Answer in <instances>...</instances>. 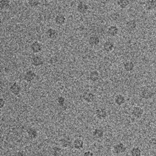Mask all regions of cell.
<instances>
[{"mask_svg": "<svg viewBox=\"0 0 156 156\" xmlns=\"http://www.w3.org/2000/svg\"><path fill=\"white\" fill-rule=\"evenodd\" d=\"M90 79L93 82H96L100 77L99 75V73L97 71V70H93L90 74Z\"/></svg>", "mask_w": 156, "mask_h": 156, "instance_id": "23", "label": "cell"}, {"mask_svg": "<svg viewBox=\"0 0 156 156\" xmlns=\"http://www.w3.org/2000/svg\"><path fill=\"white\" fill-rule=\"evenodd\" d=\"M66 20V17L63 15V14H58V15L56 16L54 18V22L58 26L63 25L65 23Z\"/></svg>", "mask_w": 156, "mask_h": 156, "instance_id": "13", "label": "cell"}, {"mask_svg": "<svg viewBox=\"0 0 156 156\" xmlns=\"http://www.w3.org/2000/svg\"><path fill=\"white\" fill-rule=\"evenodd\" d=\"M10 0H1L0 1V6L2 10H6L10 7Z\"/></svg>", "mask_w": 156, "mask_h": 156, "instance_id": "26", "label": "cell"}, {"mask_svg": "<svg viewBox=\"0 0 156 156\" xmlns=\"http://www.w3.org/2000/svg\"><path fill=\"white\" fill-rule=\"evenodd\" d=\"M115 102L116 104H117L119 106H121L125 103V98L124 96L121 94H118L115 98Z\"/></svg>", "mask_w": 156, "mask_h": 156, "instance_id": "22", "label": "cell"}, {"mask_svg": "<svg viewBox=\"0 0 156 156\" xmlns=\"http://www.w3.org/2000/svg\"><path fill=\"white\" fill-rule=\"evenodd\" d=\"M60 145H61V146L64 148H66L69 147L70 145H71V141H70L69 139L67 138H61L60 140Z\"/></svg>", "mask_w": 156, "mask_h": 156, "instance_id": "24", "label": "cell"}, {"mask_svg": "<svg viewBox=\"0 0 156 156\" xmlns=\"http://www.w3.org/2000/svg\"><path fill=\"white\" fill-rule=\"evenodd\" d=\"M22 151H20V152H19L18 154H17V155H24L25 154L24 153H22Z\"/></svg>", "mask_w": 156, "mask_h": 156, "instance_id": "34", "label": "cell"}, {"mask_svg": "<svg viewBox=\"0 0 156 156\" xmlns=\"http://www.w3.org/2000/svg\"><path fill=\"white\" fill-rule=\"evenodd\" d=\"M53 151L54 155H60L62 152V149L61 148L58 146H54L53 148Z\"/></svg>", "mask_w": 156, "mask_h": 156, "instance_id": "29", "label": "cell"}, {"mask_svg": "<svg viewBox=\"0 0 156 156\" xmlns=\"http://www.w3.org/2000/svg\"><path fill=\"white\" fill-rule=\"evenodd\" d=\"M118 28L115 25L110 26L107 30V34L110 37H115L118 34Z\"/></svg>", "mask_w": 156, "mask_h": 156, "instance_id": "10", "label": "cell"}, {"mask_svg": "<svg viewBox=\"0 0 156 156\" xmlns=\"http://www.w3.org/2000/svg\"><path fill=\"white\" fill-rule=\"evenodd\" d=\"M145 7L148 10H152L156 8V0H148L145 3Z\"/></svg>", "mask_w": 156, "mask_h": 156, "instance_id": "19", "label": "cell"}, {"mask_svg": "<svg viewBox=\"0 0 156 156\" xmlns=\"http://www.w3.org/2000/svg\"><path fill=\"white\" fill-rule=\"evenodd\" d=\"M154 95V93L151 90H149V88H143L141 90V93H140L141 97L143 99H146V100H148V99L152 98Z\"/></svg>", "mask_w": 156, "mask_h": 156, "instance_id": "1", "label": "cell"}, {"mask_svg": "<svg viewBox=\"0 0 156 156\" xmlns=\"http://www.w3.org/2000/svg\"><path fill=\"white\" fill-rule=\"evenodd\" d=\"M31 64L35 67H39L44 64V60L40 56L34 55L31 58Z\"/></svg>", "mask_w": 156, "mask_h": 156, "instance_id": "5", "label": "cell"}, {"mask_svg": "<svg viewBox=\"0 0 156 156\" xmlns=\"http://www.w3.org/2000/svg\"><path fill=\"white\" fill-rule=\"evenodd\" d=\"M126 29L128 31H133L137 28V22L135 20H131L127 22L125 25Z\"/></svg>", "mask_w": 156, "mask_h": 156, "instance_id": "12", "label": "cell"}, {"mask_svg": "<svg viewBox=\"0 0 156 156\" xmlns=\"http://www.w3.org/2000/svg\"><path fill=\"white\" fill-rule=\"evenodd\" d=\"M102 1L105 3H108L110 1V0H102Z\"/></svg>", "mask_w": 156, "mask_h": 156, "instance_id": "35", "label": "cell"}, {"mask_svg": "<svg viewBox=\"0 0 156 156\" xmlns=\"http://www.w3.org/2000/svg\"><path fill=\"white\" fill-rule=\"evenodd\" d=\"M26 133L28 137H29L30 138L31 140L36 139L38 137V132L34 128H28L26 130Z\"/></svg>", "mask_w": 156, "mask_h": 156, "instance_id": "16", "label": "cell"}, {"mask_svg": "<svg viewBox=\"0 0 156 156\" xmlns=\"http://www.w3.org/2000/svg\"><path fill=\"white\" fill-rule=\"evenodd\" d=\"M94 1H95V2H99V1H102V0H93Z\"/></svg>", "mask_w": 156, "mask_h": 156, "instance_id": "36", "label": "cell"}, {"mask_svg": "<svg viewBox=\"0 0 156 156\" xmlns=\"http://www.w3.org/2000/svg\"><path fill=\"white\" fill-rule=\"evenodd\" d=\"M131 154L133 156H140L141 155V151L138 147H134L131 151Z\"/></svg>", "mask_w": 156, "mask_h": 156, "instance_id": "27", "label": "cell"}, {"mask_svg": "<svg viewBox=\"0 0 156 156\" xmlns=\"http://www.w3.org/2000/svg\"><path fill=\"white\" fill-rule=\"evenodd\" d=\"M46 34L49 39L51 40H54L58 36V32L53 28H49L46 32Z\"/></svg>", "mask_w": 156, "mask_h": 156, "instance_id": "14", "label": "cell"}, {"mask_svg": "<svg viewBox=\"0 0 156 156\" xmlns=\"http://www.w3.org/2000/svg\"><path fill=\"white\" fill-rule=\"evenodd\" d=\"M115 45L111 41H106L103 45V48L104 50L106 52H111L113 49H114Z\"/></svg>", "mask_w": 156, "mask_h": 156, "instance_id": "17", "label": "cell"}, {"mask_svg": "<svg viewBox=\"0 0 156 156\" xmlns=\"http://www.w3.org/2000/svg\"><path fill=\"white\" fill-rule=\"evenodd\" d=\"M88 43L91 46H96L100 43V39L97 36H91L88 39Z\"/></svg>", "mask_w": 156, "mask_h": 156, "instance_id": "15", "label": "cell"}, {"mask_svg": "<svg viewBox=\"0 0 156 156\" xmlns=\"http://www.w3.org/2000/svg\"><path fill=\"white\" fill-rule=\"evenodd\" d=\"M104 135V131L102 129H96L93 132V136L97 139L102 138Z\"/></svg>", "mask_w": 156, "mask_h": 156, "instance_id": "20", "label": "cell"}, {"mask_svg": "<svg viewBox=\"0 0 156 156\" xmlns=\"http://www.w3.org/2000/svg\"><path fill=\"white\" fill-rule=\"evenodd\" d=\"M82 98L88 103H92L95 100V95L91 92H84L82 95Z\"/></svg>", "mask_w": 156, "mask_h": 156, "instance_id": "4", "label": "cell"}, {"mask_svg": "<svg viewBox=\"0 0 156 156\" xmlns=\"http://www.w3.org/2000/svg\"><path fill=\"white\" fill-rule=\"evenodd\" d=\"M96 115L99 119H104L107 117L108 113L105 108H99L96 110Z\"/></svg>", "mask_w": 156, "mask_h": 156, "instance_id": "2", "label": "cell"}, {"mask_svg": "<svg viewBox=\"0 0 156 156\" xmlns=\"http://www.w3.org/2000/svg\"><path fill=\"white\" fill-rule=\"evenodd\" d=\"M10 91L14 95H19L21 91V87L17 83H13L10 87Z\"/></svg>", "mask_w": 156, "mask_h": 156, "instance_id": "11", "label": "cell"}, {"mask_svg": "<svg viewBox=\"0 0 156 156\" xmlns=\"http://www.w3.org/2000/svg\"><path fill=\"white\" fill-rule=\"evenodd\" d=\"M143 110L140 107H135L132 110V115L137 119H140L143 115Z\"/></svg>", "mask_w": 156, "mask_h": 156, "instance_id": "6", "label": "cell"}, {"mask_svg": "<svg viewBox=\"0 0 156 156\" xmlns=\"http://www.w3.org/2000/svg\"><path fill=\"white\" fill-rule=\"evenodd\" d=\"M83 145H84V143H83V140H81V139H79V138L75 139L73 142L74 148L77 150L81 149L83 148Z\"/></svg>", "mask_w": 156, "mask_h": 156, "instance_id": "21", "label": "cell"}, {"mask_svg": "<svg viewBox=\"0 0 156 156\" xmlns=\"http://www.w3.org/2000/svg\"><path fill=\"white\" fill-rule=\"evenodd\" d=\"M57 61H58V59H57V58L55 57V56H54V57H52L50 60V63L52 64H56V63H57Z\"/></svg>", "mask_w": 156, "mask_h": 156, "instance_id": "31", "label": "cell"}, {"mask_svg": "<svg viewBox=\"0 0 156 156\" xmlns=\"http://www.w3.org/2000/svg\"><path fill=\"white\" fill-rule=\"evenodd\" d=\"M155 83H156V80H155Z\"/></svg>", "mask_w": 156, "mask_h": 156, "instance_id": "37", "label": "cell"}, {"mask_svg": "<svg viewBox=\"0 0 156 156\" xmlns=\"http://www.w3.org/2000/svg\"><path fill=\"white\" fill-rule=\"evenodd\" d=\"M65 101H66V99L63 96H60L58 97V98L57 99V102H58V105L60 106V107H63L64 105V103H65Z\"/></svg>", "mask_w": 156, "mask_h": 156, "instance_id": "30", "label": "cell"}, {"mask_svg": "<svg viewBox=\"0 0 156 156\" xmlns=\"http://www.w3.org/2000/svg\"><path fill=\"white\" fill-rule=\"evenodd\" d=\"M36 77V74L32 70H28L24 75V80L28 83L33 81Z\"/></svg>", "mask_w": 156, "mask_h": 156, "instance_id": "7", "label": "cell"}, {"mask_svg": "<svg viewBox=\"0 0 156 156\" xmlns=\"http://www.w3.org/2000/svg\"><path fill=\"white\" fill-rule=\"evenodd\" d=\"M84 156H93L94 155V154L91 151H87L83 154Z\"/></svg>", "mask_w": 156, "mask_h": 156, "instance_id": "33", "label": "cell"}, {"mask_svg": "<svg viewBox=\"0 0 156 156\" xmlns=\"http://www.w3.org/2000/svg\"><path fill=\"white\" fill-rule=\"evenodd\" d=\"M5 105V101L3 98L0 99V107L1 108H3Z\"/></svg>", "mask_w": 156, "mask_h": 156, "instance_id": "32", "label": "cell"}, {"mask_svg": "<svg viewBox=\"0 0 156 156\" xmlns=\"http://www.w3.org/2000/svg\"><path fill=\"white\" fill-rule=\"evenodd\" d=\"M27 2L29 6L33 8L37 7L40 4L39 0H27Z\"/></svg>", "mask_w": 156, "mask_h": 156, "instance_id": "28", "label": "cell"}, {"mask_svg": "<svg viewBox=\"0 0 156 156\" xmlns=\"http://www.w3.org/2000/svg\"><path fill=\"white\" fill-rule=\"evenodd\" d=\"M118 5L121 9H125L130 4V0H118Z\"/></svg>", "mask_w": 156, "mask_h": 156, "instance_id": "25", "label": "cell"}, {"mask_svg": "<svg viewBox=\"0 0 156 156\" xmlns=\"http://www.w3.org/2000/svg\"><path fill=\"white\" fill-rule=\"evenodd\" d=\"M88 9L89 7L88 4L83 1L79 2L77 6V10L81 14H85L88 12Z\"/></svg>", "mask_w": 156, "mask_h": 156, "instance_id": "3", "label": "cell"}, {"mask_svg": "<svg viewBox=\"0 0 156 156\" xmlns=\"http://www.w3.org/2000/svg\"><path fill=\"white\" fill-rule=\"evenodd\" d=\"M123 67L124 70L127 72H132V70L134 69L135 65L132 61H126L124 63Z\"/></svg>", "mask_w": 156, "mask_h": 156, "instance_id": "18", "label": "cell"}, {"mask_svg": "<svg viewBox=\"0 0 156 156\" xmlns=\"http://www.w3.org/2000/svg\"><path fill=\"white\" fill-rule=\"evenodd\" d=\"M31 50L34 53H38L42 50V46L40 42L34 41L31 45Z\"/></svg>", "mask_w": 156, "mask_h": 156, "instance_id": "9", "label": "cell"}, {"mask_svg": "<svg viewBox=\"0 0 156 156\" xmlns=\"http://www.w3.org/2000/svg\"><path fill=\"white\" fill-rule=\"evenodd\" d=\"M127 149L126 146L122 143H118L113 147V150L116 154H121L125 152Z\"/></svg>", "mask_w": 156, "mask_h": 156, "instance_id": "8", "label": "cell"}]
</instances>
